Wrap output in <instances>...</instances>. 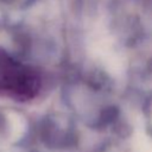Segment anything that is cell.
Listing matches in <instances>:
<instances>
[{"label":"cell","mask_w":152,"mask_h":152,"mask_svg":"<svg viewBox=\"0 0 152 152\" xmlns=\"http://www.w3.org/2000/svg\"><path fill=\"white\" fill-rule=\"evenodd\" d=\"M39 88L37 74L28 66L0 52V95L18 100H27L36 95Z\"/></svg>","instance_id":"obj_1"}]
</instances>
